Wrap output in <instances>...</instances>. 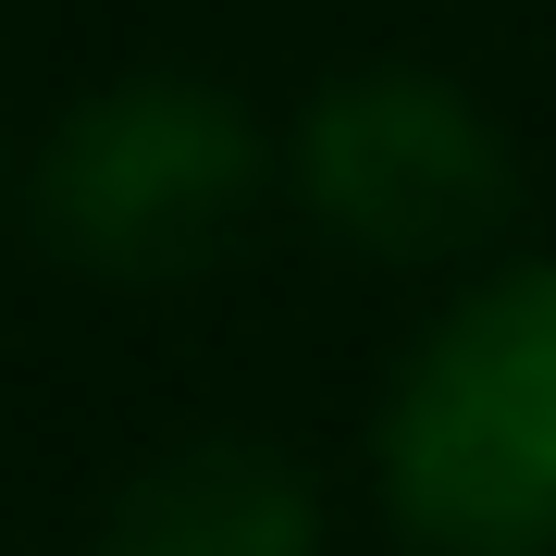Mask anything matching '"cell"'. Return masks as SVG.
I'll list each match as a JSON object with an SVG mask.
<instances>
[{"label": "cell", "mask_w": 556, "mask_h": 556, "mask_svg": "<svg viewBox=\"0 0 556 556\" xmlns=\"http://www.w3.org/2000/svg\"><path fill=\"white\" fill-rule=\"evenodd\" d=\"M358 445L408 556H556V248L445 273Z\"/></svg>", "instance_id": "cell-1"}, {"label": "cell", "mask_w": 556, "mask_h": 556, "mask_svg": "<svg viewBox=\"0 0 556 556\" xmlns=\"http://www.w3.org/2000/svg\"><path fill=\"white\" fill-rule=\"evenodd\" d=\"M285 186V137L223 75L137 62L100 75L87 100L25 149V223L62 273L100 285H199L248 248V223Z\"/></svg>", "instance_id": "cell-2"}, {"label": "cell", "mask_w": 556, "mask_h": 556, "mask_svg": "<svg viewBox=\"0 0 556 556\" xmlns=\"http://www.w3.org/2000/svg\"><path fill=\"white\" fill-rule=\"evenodd\" d=\"M0 186H13V149H0Z\"/></svg>", "instance_id": "cell-5"}, {"label": "cell", "mask_w": 556, "mask_h": 556, "mask_svg": "<svg viewBox=\"0 0 556 556\" xmlns=\"http://www.w3.org/2000/svg\"><path fill=\"white\" fill-rule=\"evenodd\" d=\"M285 199L371 273H470L519 223V137L445 62H346L285 124Z\"/></svg>", "instance_id": "cell-3"}, {"label": "cell", "mask_w": 556, "mask_h": 556, "mask_svg": "<svg viewBox=\"0 0 556 556\" xmlns=\"http://www.w3.org/2000/svg\"><path fill=\"white\" fill-rule=\"evenodd\" d=\"M100 556H321V482L273 433H174L100 507Z\"/></svg>", "instance_id": "cell-4"}]
</instances>
